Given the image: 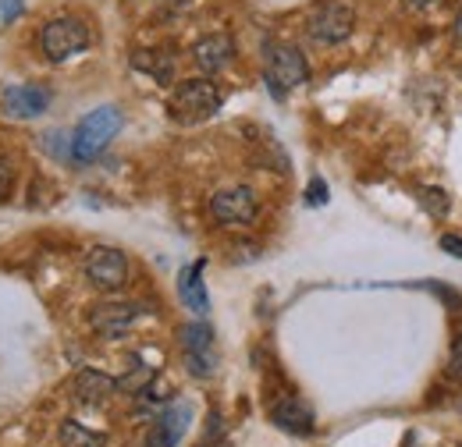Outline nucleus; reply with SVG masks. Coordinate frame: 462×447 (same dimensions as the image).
I'll return each instance as SVG.
<instances>
[{
  "mask_svg": "<svg viewBox=\"0 0 462 447\" xmlns=\"http://www.w3.org/2000/svg\"><path fill=\"white\" fill-rule=\"evenodd\" d=\"M189 423H192V405L178 401L171 408H164L157 415V423L150 426V433H146V447H178V441L189 430Z\"/></svg>",
  "mask_w": 462,
  "mask_h": 447,
  "instance_id": "10",
  "label": "nucleus"
},
{
  "mask_svg": "<svg viewBox=\"0 0 462 447\" xmlns=\"http://www.w3.org/2000/svg\"><path fill=\"white\" fill-rule=\"evenodd\" d=\"M153 377H157V373H153L150 366H135L128 377H121V380H117V391L143 394L146 388H150V384H153Z\"/></svg>",
  "mask_w": 462,
  "mask_h": 447,
  "instance_id": "19",
  "label": "nucleus"
},
{
  "mask_svg": "<svg viewBox=\"0 0 462 447\" xmlns=\"http://www.w3.org/2000/svg\"><path fill=\"white\" fill-rule=\"evenodd\" d=\"M89 43H93V32H89V25H86L82 18H75V14L51 18V22L43 25V32H40L43 54H47V60H58V64L68 60V57L82 54Z\"/></svg>",
  "mask_w": 462,
  "mask_h": 447,
  "instance_id": "5",
  "label": "nucleus"
},
{
  "mask_svg": "<svg viewBox=\"0 0 462 447\" xmlns=\"http://www.w3.org/2000/svg\"><path fill=\"white\" fill-rule=\"evenodd\" d=\"M139 320V306L135 302H104L89 313V327L100 337H121L132 324Z\"/></svg>",
  "mask_w": 462,
  "mask_h": 447,
  "instance_id": "11",
  "label": "nucleus"
},
{
  "mask_svg": "<svg viewBox=\"0 0 462 447\" xmlns=\"http://www.w3.org/2000/svg\"><path fill=\"white\" fill-rule=\"evenodd\" d=\"M121 128H125V114L117 111L115 104L89 111L79 121L75 135H71V160L75 164H93L115 142V135Z\"/></svg>",
  "mask_w": 462,
  "mask_h": 447,
  "instance_id": "1",
  "label": "nucleus"
},
{
  "mask_svg": "<svg viewBox=\"0 0 462 447\" xmlns=\"http://www.w3.org/2000/svg\"><path fill=\"white\" fill-rule=\"evenodd\" d=\"M86 278L100 291H121L128 284V256L115 245H93L82 263Z\"/></svg>",
  "mask_w": 462,
  "mask_h": 447,
  "instance_id": "7",
  "label": "nucleus"
},
{
  "mask_svg": "<svg viewBox=\"0 0 462 447\" xmlns=\"http://www.w3.org/2000/svg\"><path fill=\"white\" fill-rule=\"evenodd\" d=\"M203 260L199 263H192V267H185L181 274H178V295H181V306L185 309H192L196 316H207L210 313V298H207V284H203Z\"/></svg>",
  "mask_w": 462,
  "mask_h": 447,
  "instance_id": "14",
  "label": "nucleus"
},
{
  "mask_svg": "<svg viewBox=\"0 0 462 447\" xmlns=\"http://www.w3.org/2000/svg\"><path fill=\"white\" fill-rule=\"evenodd\" d=\"M448 256H456V260H462V238L459 234H441V242H438Z\"/></svg>",
  "mask_w": 462,
  "mask_h": 447,
  "instance_id": "23",
  "label": "nucleus"
},
{
  "mask_svg": "<svg viewBox=\"0 0 462 447\" xmlns=\"http://www.w3.org/2000/svg\"><path fill=\"white\" fill-rule=\"evenodd\" d=\"M452 32H456V40L462 43V11L456 14V29H452Z\"/></svg>",
  "mask_w": 462,
  "mask_h": 447,
  "instance_id": "24",
  "label": "nucleus"
},
{
  "mask_svg": "<svg viewBox=\"0 0 462 447\" xmlns=\"http://www.w3.org/2000/svg\"><path fill=\"white\" fill-rule=\"evenodd\" d=\"M416 199H420V206H423L430 217H445V214L452 210V199H448V192H441V188H416Z\"/></svg>",
  "mask_w": 462,
  "mask_h": 447,
  "instance_id": "18",
  "label": "nucleus"
},
{
  "mask_svg": "<svg viewBox=\"0 0 462 447\" xmlns=\"http://www.w3.org/2000/svg\"><path fill=\"white\" fill-rule=\"evenodd\" d=\"M448 377L462 384V331L452 341V351H448Z\"/></svg>",
  "mask_w": 462,
  "mask_h": 447,
  "instance_id": "21",
  "label": "nucleus"
},
{
  "mask_svg": "<svg viewBox=\"0 0 462 447\" xmlns=\"http://www.w3.org/2000/svg\"><path fill=\"white\" fill-rule=\"evenodd\" d=\"M356 29V4L352 0H317L306 14V32L320 47L346 43Z\"/></svg>",
  "mask_w": 462,
  "mask_h": 447,
  "instance_id": "4",
  "label": "nucleus"
},
{
  "mask_svg": "<svg viewBox=\"0 0 462 447\" xmlns=\"http://www.w3.org/2000/svg\"><path fill=\"white\" fill-rule=\"evenodd\" d=\"M47 107H51V93L43 86H29L25 82V86H7L0 93V111L7 117H14V121H32Z\"/></svg>",
  "mask_w": 462,
  "mask_h": 447,
  "instance_id": "9",
  "label": "nucleus"
},
{
  "mask_svg": "<svg viewBox=\"0 0 462 447\" xmlns=\"http://www.w3.org/2000/svg\"><path fill=\"white\" fill-rule=\"evenodd\" d=\"M132 68H139V71L153 75L161 86H168L174 75V57L164 54V50H135L132 54Z\"/></svg>",
  "mask_w": 462,
  "mask_h": 447,
  "instance_id": "16",
  "label": "nucleus"
},
{
  "mask_svg": "<svg viewBox=\"0 0 462 447\" xmlns=\"http://www.w3.org/2000/svg\"><path fill=\"white\" fill-rule=\"evenodd\" d=\"M263 78H267V89L274 100H285L291 89L306 86L310 82V64L299 47L291 43H278L271 40L263 47Z\"/></svg>",
  "mask_w": 462,
  "mask_h": 447,
  "instance_id": "2",
  "label": "nucleus"
},
{
  "mask_svg": "<svg viewBox=\"0 0 462 447\" xmlns=\"http://www.w3.org/2000/svg\"><path fill=\"white\" fill-rule=\"evenodd\" d=\"M60 444L64 447H104V433H93V430H86L82 423H75V419H64L60 423Z\"/></svg>",
  "mask_w": 462,
  "mask_h": 447,
  "instance_id": "17",
  "label": "nucleus"
},
{
  "mask_svg": "<svg viewBox=\"0 0 462 447\" xmlns=\"http://www.w3.org/2000/svg\"><path fill=\"white\" fill-rule=\"evenodd\" d=\"M178 344H181V355H185V366L192 377H214L217 355H214V327L210 324L196 320V324L178 327Z\"/></svg>",
  "mask_w": 462,
  "mask_h": 447,
  "instance_id": "6",
  "label": "nucleus"
},
{
  "mask_svg": "<svg viewBox=\"0 0 462 447\" xmlns=\"http://www.w3.org/2000/svg\"><path fill=\"white\" fill-rule=\"evenodd\" d=\"M271 419L274 426H282L285 433H295V437H310L313 433V412L302 397H282L274 408H271Z\"/></svg>",
  "mask_w": 462,
  "mask_h": 447,
  "instance_id": "13",
  "label": "nucleus"
},
{
  "mask_svg": "<svg viewBox=\"0 0 462 447\" xmlns=\"http://www.w3.org/2000/svg\"><path fill=\"white\" fill-rule=\"evenodd\" d=\"M221 89L214 86V78L210 75H203V78H185V82H178L171 89V100H168V111H171L174 121H181V124H199V121H207V117H214V114L221 111Z\"/></svg>",
  "mask_w": 462,
  "mask_h": 447,
  "instance_id": "3",
  "label": "nucleus"
},
{
  "mask_svg": "<svg viewBox=\"0 0 462 447\" xmlns=\"http://www.w3.org/2000/svg\"><path fill=\"white\" fill-rule=\"evenodd\" d=\"M14 192V164L7 157H0V203H7Z\"/></svg>",
  "mask_w": 462,
  "mask_h": 447,
  "instance_id": "20",
  "label": "nucleus"
},
{
  "mask_svg": "<svg viewBox=\"0 0 462 447\" xmlns=\"http://www.w3.org/2000/svg\"><path fill=\"white\" fill-rule=\"evenodd\" d=\"M231 57H235V43H231L228 32H210V36L196 40V47H192V60H196V68L203 75L225 71L231 64Z\"/></svg>",
  "mask_w": 462,
  "mask_h": 447,
  "instance_id": "12",
  "label": "nucleus"
},
{
  "mask_svg": "<svg viewBox=\"0 0 462 447\" xmlns=\"http://www.w3.org/2000/svg\"><path fill=\"white\" fill-rule=\"evenodd\" d=\"M260 214V199L253 188L245 185H231L210 196V217L217 224H228V227H242V224H253Z\"/></svg>",
  "mask_w": 462,
  "mask_h": 447,
  "instance_id": "8",
  "label": "nucleus"
},
{
  "mask_svg": "<svg viewBox=\"0 0 462 447\" xmlns=\"http://www.w3.org/2000/svg\"><path fill=\"white\" fill-rule=\"evenodd\" d=\"M115 391L117 380L107 377V373H100V369H82L75 377V401H82V405H104Z\"/></svg>",
  "mask_w": 462,
  "mask_h": 447,
  "instance_id": "15",
  "label": "nucleus"
},
{
  "mask_svg": "<svg viewBox=\"0 0 462 447\" xmlns=\"http://www.w3.org/2000/svg\"><path fill=\"white\" fill-rule=\"evenodd\" d=\"M306 203H310V206H324V203H328V185H324L320 178L310 181V188H306Z\"/></svg>",
  "mask_w": 462,
  "mask_h": 447,
  "instance_id": "22",
  "label": "nucleus"
},
{
  "mask_svg": "<svg viewBox=\"0 0 462 447\" xmlns=\"http://www.w3.org/2000/svg\"><path fill=\"white\" fill-rule=\"evenodd\" d=\"M405 4H409V7H430L434 0H405Z\"/></svg>",
  "mask_w": 462,
  "mask_h": 447,
  "instance_id": "25",
  "label": "nucleus"
}]
</instances>
